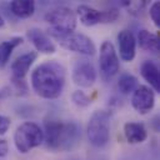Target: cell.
Wrapping results in <instances>:
<instances>
[{
    "mask_svg": "<svg viewBox=\"0 0 160 160\" xmlns=\"http://www.w3.org/2000/svg\"><path fill=\"white\" fill-rule=\"evenodd\" d=\"M135 39H136V44H139V46L142 50L149 51L151 54H158L159 52V50H160L159 36L156 34H152V32L142 29L138 32V36Z\"/></svg>",
    "mask_w": 160,
    "mask_h": 160,
    "instance_id": "obj_17",
    "label": "cell"
},
{
    "mask_svg": "<svg viewBox=\"0 0 160 160\" xmlns=\"http://www.w3.org/2000/svg\"><path fill=\"white\" fill-rule=\"evenodd\" d=\"M38 58L36 51H26L21 55H19L10 65L11 70V79H18V80H24L25 75L28 74L29 69L34 64V61Z\"/></svg>",
    "mask_w": 160,
    "mask_h": 160,
    "instance_id": "obj_13",
    "label": "cell"
},
{
    "mask_svg": "<svg viewBox=\"0 0 160 160\" xmlns=\"http://www.w3.org/2000/svg\"><path fill=\"white\" fill-rule=\"evenodd\" d=\"M118 48H119V55L121 60L130 62L134 60L136 54V39L131 30H121L119 31L118 36Z\"/></svg>",
    "mask_w": 160,
    "mask_h": 160,
    "instance_id": "obj_11",
    "label": "cell"
},
{
    "mask_svg": "<svg viewBox=\"0 0 160 160\" xmlns=\"http://www.w3.org/2000/svg\"><path fill=\"white\" fill-rule=\"evenodd\" d=\"M24 41L22 36H14L6 41H2L0 44V66H5L14 51V49H16L19 45H21Z\"/></svg>",
    "mask_w": 160,
    "mask_h": 160,
    "instance_id": "obj_18",
    "label": "cell"
},
{
    "mask_svg": "<svg viewBox=\"0 0 160 160\" xmlns=\"http://www.w3.org/2000/svg\"><path fill=\"white\" fill-rule=\"evenodd\" d=\"M120 69L119 56L114 44L109 40L101 42L99 49V70L104 80H110L114 78Z\"/></svg>",
    "mask_w": 160,
    "mask_h": 160,
    "instance_id": "obj_8",
    "label": "cell"
},
{
    "mask_svg": "<svg viewBox=\"0 0 160 160\" xmlns=\"http://www.w3.org/2000/svg\"><path fill=\"white\" fill-rule=\"evenodd\" d=\"M72 102L79 108H86L91 104V99L88 94H85L82 90H75L71 95Z\"/></svg>",
    "mask_w": 160,
    "mask_h": 160,
    "instance_id": "obj_20",
    "label": "cell"
},
{
    "mask_svg": "<svg viewBox=\"0 0 160 160\" xmlns=\"http://www.w3.org/2000/svg\"><path fill=\"white\" fill-rule=\"evenodd\" d=\"M26 38L34 45V48L36 49V52L39 51L42 54H52L56 50V48H55L54 42L51 41V39L49 38V35L38 28L29 29L26 31Z\"/></svg>",
    "mask_w": 160,
    "mask_h": 160,
    "instance_id": "obj_12",
    "label": "cell"
},
{
    "mask_svg": "<svg viewBox=\"0 0 160 160\" xmlns=\"http://www.w3.org/2000/svg\"><path fill=\"white\" fill-rule=\"evenodd\" d=\"M124 135L129 144H140L146 140L148 131L144 124L136 121H128L124 125Z\"/></svg>",
    "mask_w": 160,
    "mask_h": 160,
    "instance_id": "obj_14",
    "label": "cell"
},
{
    "mask_svg": "<svg viewBox=\"0 0 160 160\" xmlns=\"http://www.w3.org/2000/svg\"><path fill=\"white\" fill-rule=\"evenodd\" d=\"M48 35L52 36L59 42V45L65 50L78 52L85 56H92L96 51V46L94 41L85 34L75 32V31L61 34L52 30H48Z\"/></svg>",
    "mask_w": 160,
    "mask_h": 160,
    "instance_id": "obj_4",
    "label": "cell"
},
{
    "mask_svg": "<svg viewBox=\"0 0 160 160\" xmlns=\"http://www.w3.org/2000/svg\"><path fill=\"white\" fill-rule=\"evenodd\" d=\"M71 79L74 84L80 88L92 86L96 81V70L94 64L86 59L76 60L72 66Z\"/></svg>",
    "mask_w": 160,
    "mask_h": 160,
    "instance_id": "obj_9",
    "label": "cell"
},
{
    "mask_svg": "<svg viewBox=\"0 0 160 160\" xmlns=\"http://www.w3.org/2000/svg\"><path fill=\"white\" fill-rule=\"evenodd\" d=\"M4 24H5V20H4V18H2L1 14H0V28L4 26Z\"/></svg>",
    "mask_w": 160,
    "mask_h": 160,
    "instance_id": "obj_25",
    "label": "cell"
},
{
    "mask_svg": "<svg viewBox=\"0 0 160 160\" xmlns=\"http://www.w3.org/2000/svg\"><path fill=\"white\" fill-rule=\"evenodd\" d=\"M66 71L62 64L56 60H48L39 64L31 72V86L36 95L42 99H56L65 86Z\"/></svg>",
    "mask_w": 160,
    "mask_h": 160,
    "instance_id": "obj_1",
    "label": "cell"
},
{
    "mask_svg": "<svg viewBox=\"0 0 160 160\" xmlns=\"http://www.w3.org/2000/svg\"><path fill=\"white\" fill-rule=\"evenodd\" d=\"M8 6L10 14L18 19H28L35 12V1L32 0H15Z\"/></svg>",
    "mask_w": 160,
    "mask_h": 160,
    "instance_id": "obj_16",
    "label": "cell"
},
{
    "mask_svg": "<svg viewBox=\"0 0 160 160\" xmlns=\"http://www.w3.org/2000/svg\"><path fill=\"white\" fill-rule=\"evenodd\" d=\"M110 120L111 114L106 110H96L91 114L86 134L91 145L96 148H104L110 140Z\"/></svg>",
    "mask_w": 160,
    "mask_h": 160,
    "instance_id": "obj_3",
    "label": "cell"
},
{
    "mask_svg": "<svg viewBox=\"0 0 160 160\" xmlns=\"http://www.w3.org/2000/svg\"><path fill=\"white\" fill-rule=\"evenodd\" d=\"M76 16L85 26H94L98 24H110L119 19L120 11L118 8H109L106 10H96L92 6L81 4L76 9Z\"/></svg>",
    "mask_w": 160,
    "mask_h": 160,
    "instance_id": "obj_7",
    "label": "cell"
},
{
    "mask_svg": "<svg viewBox=\"0 0 160 160\" xmlns=\"http://www.w3.org/2000/svg\"><path fill=\"white\" fill-rule=\"evenodd\" d=\"M42 132L46 148L54 151H69L78 145L81 138L80 125L75 121L46 119Z\"/></svg>",
    "mask_w": 160,
    "mask_h": 160,
    "instance_id": "obj_2",
    "label": "cell"
},
{
    "mask_svg": "<svg viewBox=\"0 0 160 160\" xmlns=\"http://www.w3.org/2000/svg\"><path fill=\"white\" fill-rule=\"evenodd\" d=\"M140 74L149 82L150 88L154 91H160L159 85V66L152 60H145L140 66Z\"/></svg>",
    "mask_w": 160,
    "mask_h": 160,
    "instance_id": "obj_15",
    "label": "cell"
},
{
    "mask_svg": "<svg viewBox=\"0 0 160 160\" xmlns=\"http://www.w3.org/2000/svg\"><path fill=\"white\" fill-rule=\"evenodd\" d=\"M44 19L50 25L49 30L61 34L75 31L78 24V16L75 11H72L68 6H56L49 10L44 15Z\"/></svg>",
    "mask_w": 160,
    "mask_h": 160,
    "instance_id": "obj_6",
    "label": "cell"
},
{
    "mask_svg": "<svg viewBox=\"0 0 160 160\" xmlns=\"http://www.w3.org/2000/svg\"><path fill=\"white\" fill-rule=\"evenodd\" d=\"M44 142V132L41 128L32 122L25 121L20 124L14 132V144L19 152L28 154L34 148H38Z\"/></svg>",
    "mask_w": 160,
    "mask_h": 160,
    "instance_id": "obj_5",
    "label": "cell"
},
{
    "mask_svg": "<svg viewBox=\"0 0 160 160\" xmlns=\"http://www.w3.org/2000/svg\"><path fill=\"white\" fill-rule=\"evenodd\" d=\"M9 154V144L6 140L0 139V158H4Z\"/></svg>",
    "mask_w": 160,
    "mask_h": 160,
    "instance_id": "obj_24",
    "label": "cell"
},
{
    "mask_svg": "<svg viewBox=\"0 0 160 160\" xmlns=\"http://www.w3.org/2000/svg\"><path fill=\"white\" fill-rule=\"evenodd\" d=\"M138 86H139L138 79L131 74H128V72L121 74L118 79V89L124 95L131 94Z\"/></svg>",
    "mask_w": 160,
    "mask_h": 160,
    "instance_id": "obj_19",
    "label": "cell"
},
{
    "mask_svg": "<svg viewBox=\"0 0 160 160\" xmlns=\"http://www.w3.org/2000/svg\"><path fill=\"white\" fill-rule=\"evenodd\" d=\"M10 119L8 116H4V115H0V136L4 135L9 128H10Z\"/></svg>",
    "mask_w": 160,
    "mask_h": 160,
    "instance_id": "obj_23",
    "label": "cell"
},
{
    "mask_svg": "<svg viewBox=\"0 0 160 160\" xmlns=\"http://www.w3.org/2000/svg\"><path fill=\"white\" fill-rule=\"evenodd\" d=\"M149 14L151 20L154 21V24L156 26L160 25V2L159 1H154L149 9Z\"/></svg>",
    "mask_w": 160,
    "mask_h": 160,
    "instance_id": "obj_22",
    "label": "cell"
},
{
    "mask_svg": "<svg viewBox=\"0 0 160 160\" xmlns=\"http://www.w3.org/2000/svg\"><path fill=\"white\" fill-rule=\"evenodd\" d=\"M121 5L124 8H126L130 14L139 15L141 12V10H144V8L146 6V2L145 1H124V2H121Z\"/></svg>",
    "mask_w": 160,
    "mask_h": 160,
    "instance_id": "obj_21",
    "label": "cell"
},
{
    "mask_svg": "<svg viewBox=\"0 0 160 160\" xmlns=\"http://www.w3.org/2000/svg\"><path fill=\"white\" fill-rule=\"evenodd\" d=\"M155 105V91L146 85H139L131 96V106L141 115L148 114Z\"/></svg>",
    "mask_w": 160,
    "mask_h": 160,
    "instance_id": "obj_10",
    "label": "cell"
}]
</instances>
